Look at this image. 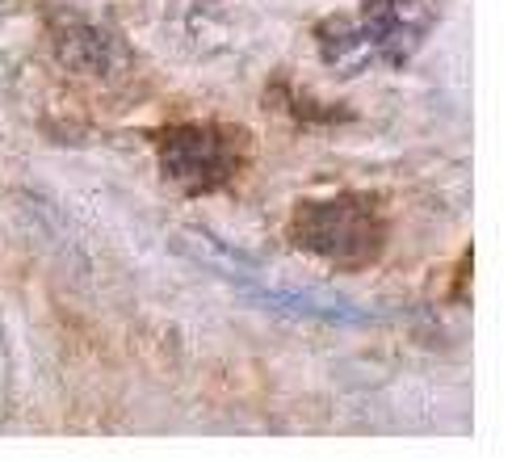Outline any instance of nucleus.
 Instances as JSON below:
<instances>
[{
	"mask_svg": "<svg viewBox=\"0 0 512 462\" xmlns=\"http://www.w3.org/2000/svg\"><path fill=\"white\" fill-rule=\"evenodd\" d=\"M51 38H55V55L63 68L84 72V76H110L114 63L122 55L118 38L101 26V21L63 9L51 17Z\"/></svg>",
	"mask_w": 512,
	"mask_h": 462,
	"instance_id": "nucleus-4",
	"label": "nucleus"
},
{
	"mask_svg": "<svg viewBox=\"0 0 512 462\" xmlns=\"http://www.w3.org/2000/svg\"><path fill=\"white\" fill-rule=\"evenodd\" d=\"M437 21V0H361L353 17H332L315 30L324 63L340 72L399 68L416 55Z\"/></svg>",
	"mask_w": 512,
	"mask_h": 462,
	"instance_id": "nucleus-1",
	"label": "nucleus"
},
{
	"mask_svg": "<svg viewBox=\"0 0 512 462\" xmlns=\"http://www.w3.org/2000/svg\"><path fill=\"white\" fill-rule=\"evenodd\" d=\"M244 135L219 122H177L160 135V168L185 194H215L240 173Z\"/></svg>",
	"mask_w": 512,
	"mask_h": 462,
	"instance_id": "nucleus-3",
	"label": "nucleus"
},
{
	"mask_svg": "<svg viewBox=\"0 0 512 462\" xmlns=\"http://www.w3.org/2000/svg\"><path fill=\"white\" fill-rule=\"evenodd\" d=\"M290 236L298 248L332 265H366L382 248V219L370 194H336L328 202H303L294 210Z\"/></svg>",
	"mask_w": 512,
	"mask_h": 462,
	"instance_id": "nucleus-2",
	"label": "nucleus"
},
{
	"mask_svg": "<svg viewBox=\"0 0 512 462\" xmlns=\"http://www.w3.org/2000/svg\"><path fill=\"white\" fill-rule=\"evenodd\" d=\"M256 303H265L273 311H282V315H307V320H328V324H370L378 320V315L370 311H361L345 299H332V294H307V290H261V286H252V282H240Z\"/></svg>",
	"mask_w": 512,
	"mask_h": 462,
	"instance_id": "nucleus-5",
	"label": "nucleus"
}]
</instances>
